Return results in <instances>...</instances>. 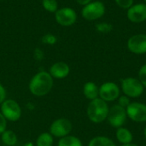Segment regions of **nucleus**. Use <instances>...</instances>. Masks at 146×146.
<instances>
[{"instance_id":"2eb2a0df","label":"nucleus","mask_w":146,"mask_h":146,"mask_svg":"<svg viewBox=\"0 0 146 146\" xmlns=\"http://www.w3.org/2000/svg\"><path fill=\"white\" fill-rule=\"evenodd\" d=\"M115 137H116L117 141L121 143V145L133 143V135L132 132L129 129L123 127L117 128L116 133H115Z\"/></svg>"},{"instance_id":"20e7f679","label":"nucleus","mask_w":146,"mask_h":146,"mask_svg":"<svg viewBox=\"0 0 146 146\" xmlns=\"http://www.w3.org/2000/svg\"><path fill=\"white\" fill-rule=\"evenodd\" d=\"M127 115L125 108H122L119 104H115L110 108L107 120L112 127L117 129L123 127L127 121Z\"/></svg>"},{"instance_id":"f257e3e1","label":"nucleus","mask_w":146,"mask_h":146,"mask_svg":"<svg viewBox=\"0 0 146 146\" xmlns=\"http://www.w3.org/2000/svg\"><path fill=\"white\" fill-rule=\"evenodd\" d=\"M53 83V78L50 73L40 71L31 79L29 83V91L36 97H43L51 91Z\"/></svg>"},{"instance_id":"f3484780","label":"nucleus","mask_w":146,"mask_h":146,"mask_svg":"<svg viewBox=\"0 0 146 146\" xmlns=\"http://www.w3.org/2000/svg\"><path fill=\"white\" fill-rule=\"evenodd\" d=\"M58 146H83L81 140L72 135H68L61 138L58 141Z\"/></svg>"},{"instance_id":"7c9ffc66","label":"nucleus","mask_w":146,"mask_h":146,"mask_svg":"<svg viewBox=\"0 0 146 146\" xmlns=\"http://www.w3.org/2000/svg\"><path fill=\"white\" fill-rule=\"evenodd\" d=\"M144 135H145V138L146 139V127H145V129H144Z\"/></svg>"},{"instance_id":"c756f323","label":"nucleus","mask_w":146,"mask_h":146,"mask_svg":"<svg viewBox=\"0 0 146 146\" xmlns=\"http://www.w3.org/2000/svg\"><path fill=\"white\" fill-rule=\"evenodd\" d=\"M121 146H139L136 144H133V143H130V144H127V145H121Z\"/></svg>"},{"instance_id":"f03ea898","label":"nucleus","mask_w":146,"mask_h":146,"mask_svg":"<svg viewBox=\"0 0 146 146\" xmlns=\"http://www.w3.org/2000/svg\"><path fill=\"white\" fill-rule=\"evenodd\" d=\"M110 111V107L108 103L98 98L90 101L87 109L86 114L89 120L93 123H102L107 120Z\"/></svg>"},{"instance_id":"c85d7f7f","label":"nucleus","mask_w":146,"mask_h":146,"mask_svg":"<svg viewBox=\"0 0 146 146\" xmlns=\"http://www.w3.org/2000/svg\"><path fill=\"white\" fill-rule=\"evenodd\" d=\"M76 2H77L79 4L85 6V5L88 4L89 3H91V2H92V0H76Z\"/></svg>"},{"instance_id":"0eeeda50","label":"nucleus","mask_w":146,"mask_h":146,"mask_svg":"<svg viewBox=\"0 0 146 146\" xmlns=\"http://www.w3.org/2000/svg\"><path fill=\"white\" fill-rule=\"evenodd\" d=\"M121 89L119 86L111 81L104 82L99 87V98L106 103L113 102L118 99L121 96Z\"/></svg>"},{"instance_id":"f8f14e48","label":"nucleus","mask_w":146,"mask_h":146,"mask_svg":"<svg viewBox=\"0 0 146 146\" xmlns=\"http://www.w3.org/2000/svg\"><path fill=\"white\" fill-rule=\"evenodd\" d=\"M127 16L131 22L141 23L146 21V3L133 4L127 13Z\"/></svg>"},{"instance_id":"cd10ccee","label":"nucleus","mask_w":146,"mask_h":146,"mask_svg":"<svg viewBox=\"0 0 146 146\" xmlns=\"http://www.w3.org/2000/svg\"><path fill=\"white\" fill-rule=\"evenodd\" d=\"M34 57L37 60H42L44 58V53L41 50L39 49H36L34 50Z\"/></svg>"},{"instance_id":"6ab92c4d","label":"nucleus","mask_w":146,"mask_h":146,"mask_svg":"<svg viewBox=\"0 0 146 146\" xmlns=\"http://www.w3.org/2000/svg\"><path fill=\"white\" fill-rule=\"evenodd\" d=\"M2 141L6 145L13 146L17 142V137L13 131L6 130L2 133Z\"/></svg>"},{"instance_id":"bb28decb","label":"nucleus","mask_w":146,"mask_h":146,"mask_svg":"<svg viewBox=\"0 0 146 146\" xmlns=\"http://www.w3.org/2000/svg\"><path fill=\"white\" fill-rule=\"evenodd\" d=\"M5 99H6V91L3 86L0 83V105L3 103Z\"/></svg>"},{"instance_id":"9d476101","label":"nucleus","mask_w":146,"mask_h":146,"mask_svg":"<svg viewBox=\"0 0 146 146\" xmlns=\"http://www.w3.org/2000/svg\"><path fill=\"white\" fill-rule=\"evenodd\" d=\"M56 21L58 24L63 27H69L75 23L77 20L76 12L71 8H62L57 9L55 14Z\"/></svg>"},{"instance_id":"2f4dec72","label":"nucleus","mask_w":146,"mask_h":146,"mask_svg":"<svg viewBox=\"0 0 146 146\" xmlns=\"http://www.w3.org/2000/svg\"><path fill=\"white\" fill-rule=\"evenodd\" d=\"M145 1V3H146V0H144Z\"/></svg>"},{"instance_id":"1a4fd4ad","label":"nucleus","mask_w":146,"mask_h":146,"mask_svg":"<svg viewBox=\"0 0 146 146\" xmlns=\"http://www.w3.org/2000/svg\"><path fill=\"white\" fill-rule=\"evenodd\" d=\"M73 129L71 121L66 118H59L52 122L50 127V133L53 137L63 138L69 135Z\"/></svg>"},{"instance_id":"5701e85b","label":"nucleus","mask_w":146,"mask_h":146,"mask_svg":"<svg viewBox=\"0 0 146 146\" xmlns=\"http://www.w3.org/2000/svg\"><path fill=\"white\" fill-rule=\"evenodd\" d=\"M42 42L46 44H54L56 42V37L51 33H47L43 36Z\"/></svg>"},{"instance_id":"dca6fc26","label":"nucleus","mask_w":146,"mask_h":146,"mask_svg":"<svg viewBox=\"0 0 146 146\" xmlns=\"http://www.w3.org/2000/svg\"><path fill=\"white\" fill-rule=\"evenodd\" d=\"M88 146H116L112 139L105 136H97L92 139Z\"/></svg>"},{"instance_id":"423d86ee","label":"nucleus","mask_w":146,"mask_h":146,"mask_svg":"<svg viewBox=\"0 0 146 146\" xmlns=\"http://www.w3.org/2000/svg\"><path fill=\"white\" fill-rule=\"evenodd\" d=\"M1 113L9 121H17L21 116L19 104L13 99H5L1 104Z\"/></svg>"},{"instance_id":"9b49d317","label":"nucleus","mask_w":146,"mask_h":146,"mask_svg":"<svg viewBox=\"0 0 146 146\" xmlns=\"http://www.w3.org/2000/svg\"><path fill=\"white\" fill-rule=\"evenodd\" d=\"M128 50L136 55L146 53V34L139 33L132 36L127 41Z\"/></svg>"},{"instance_id":"39448f33","label":"nucleus","mask_w":146,"mask_h":146,"mask_svg":"<svg viewBox=\"0 0 146 146\" xmlns=\"http://www.w3.org/2000/svg\"><path fill=\"white\" fill-rule=\"evenodd\" d=\"M105 13V6L100 1L91 2L85 5L81 10V15L86 21H95L101 18Z\"/></svg>"},{"instance_id":"aec40b11","label":"nucleus","mask_w":146,"mask_h":146,"mask_svg":"<svg viewBox=\"0 0 146 146\" xmlns=\"http://www.w3.org/2000/svg\"><path fill=\"white\" fill-rule=\"evenodd\" d=\"M42 4L44 9L49 12H56L58 8V3L56 0H43Z\"/></svg>"},{"instance_id":"7ed1b4c3","label":"nucleus","mask_w":146,"mask_h":146,"mask_svg":"<svg viewBox=\"0 0 146 146\" xmlns=\"http://www.w3.org/2000/svg\"><path fill=\"white\" fill-rule=\"evenodd\" d=\"M145 87L138 78L127 77L121 80V90L123 94L130 98H139L145 92Z\"/></svg>"},{"instance_id":"a211bd4d","label":"nucleus","mask_w":146,"mask_h":146,"mask_svg":"<svg viewBox=\"0 0 146 146\" xmlns=\"http://www.w3.org/2000/svg\"><path fill=\"white\" fill-rule=\"evenodd\" d=\"M54 143L53 136L50 133H41L36 141L37 146H52Z\"/></svg>"},{"instance_id":"b1692460","label":"nucleus","mask_w":146,"mask_h":146,"mask_svg":"<svg viewBox=\"0 0 146 146\" xmlns=\"http://www.w3.org/2000/svg\"><path fill=\"white\" fill-rule=\"evenodd\" d=\"M116 4L124 9H128L133 4V0H115Z\"/></svg>"},{"instance_id":"ddd939ff","label":"nucleus","mask_w":146,"mask_h":146,"mask_svg":"<svg viewBox=\"0 0 146 146\" xmlns=\"http://www.w3.org/2000/svg\"><path fill=\"white\" fill-rule=\"evenodd\" d=\"M70 72L69 66L64 62H57L50 68V74L54 79H64Z\"/></svg>"},{"instance_id":"6e6552de","label":"nucleus","mask_w":146,"mask_h":146,"mask_svg":"<svg viewBox=\"0 0 146 146\" xmlns=\"http://www.w3.org/2000/svg\"><path fill=\"white\" fill-rule=\"evenodd\" d=\"M127 118L134 122H146V104L139 102H131L126 109Z\"/></svg>"},{"instance_id":"a878e982","label":"nucleus","mask_w":146,"mask_h":146,"mask_svg":"<svg viewBox=\"0 0 146 146\" xmlns=\"http://www.w3.org/2000/svg\"><path fill=\"white\" fill-rule=\"evenodd\" d=\"M7 128V120L6 118L0 113V134L6 131Z\"/></svg>"},{"instance_id":"4468645a","label":"nucleus","mask_w":146,"mask_h":146,"mask_svg":"<svg viewBox=\"0 0 146 146\" xmlns=\"http://www.w3.org/2000/svg\"><path fill=\"white\" fill-rule=\"evenodd\" d=\"M84 96L90 101L99 98V87L92 81L86 82L83 86Z\"/></svg>"},{"instance_id":"412c9836","label":"nucleus","mask_w":146,"mask_h":146,"mask_svg":"<svg viewBox=\"0 0 146 146\" xmlns=\"http://www.w3.org/2000/svg\"><path fill=\"white\" fill-rule=\"evenodd\" d=\"M96 29L101 33H109L113 30V26L108 22H101L96 25Z\"/></svg>"},{"instance_id":"4be33fe9","label":"nucleus","mask_w":146,"mask_h":146,"mask_svg":"<svg viewBox=\"0 0 146 146\" xmlns=\"http://www.w3.org/2000/svg\"><path fill=\"white\" fill-rule=\"evenodd\" d=\"M138 79L142 83V85L144 86V87L146 88V63L144 64L139 68V74H138Z\"/></svg>"},{"instance_id":"393cba45","label":"nucleus","mask_w":146,"mask_h":146,"mask_svg":"<svg viewBox=\"0 0 146 146\" xmlns=\"http://www.w3.org/2000/svg\"><path fill=\"white\" fill-rule=\"evenodd\" d=\"M118 104L120 106H121L122 108H125L127 109V107L131 104V100H130V98L125 96V95H122V96H120L118 98Z\"/></svg>"}]
</instances>
